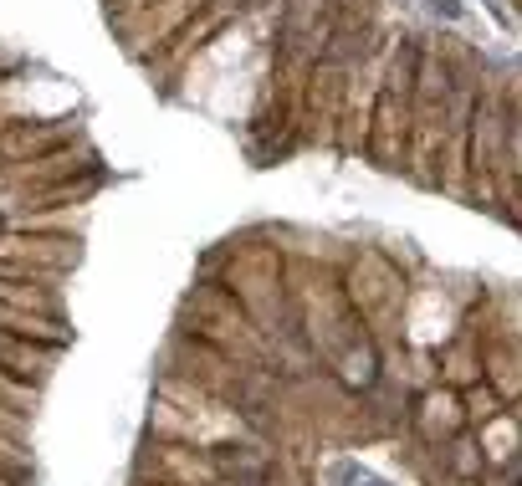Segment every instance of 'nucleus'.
I'll return each instance as SVG.
<instances>
[{
  "label": "nucleus",
  "mask_w": 522,
  "mask_h": 486,
  "mask_svg": "<svg viewBox=\"0 0 522 486\" xmlns=\"http://www.w3.org/2000/svg\"><path fill=\"white\" fill-rule=\"evenodd\" d=\"M425 6H430L435 16H446V21H461V16H466V6H461V0H425Z\"/></svg>",
  "instance_id": "nucleus-1"
}]
</instances>
